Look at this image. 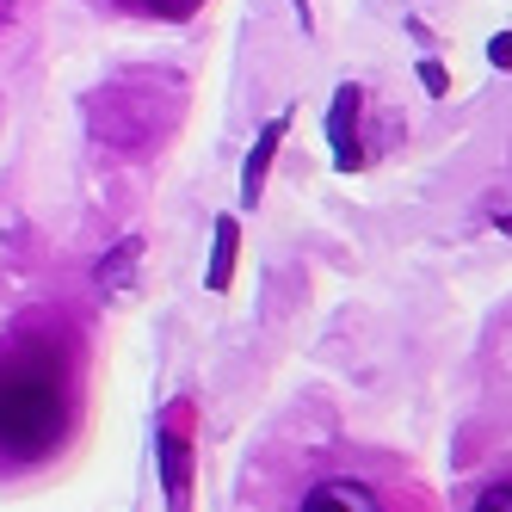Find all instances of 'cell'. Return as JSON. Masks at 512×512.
<instances>
[{
    "instance_id": "6da1fadb",
    "label": "cell",
    "mask_w": 512,
    "mask_h": 512,
    "mask_svg": "<svg viewBox=\"0 0 512 512\" xmlns=\"http://www.w3.org/2000/svg\"><path fill=\"white\" fill-rule=\"evenodd\" d=\"M75 432V358L56 334L0 346V469H38Z\"/></svg>"
},
{
    "instance_id": "7a4b0ae2",
    "label": "cell",
    "mask_w": 512,
    "mask_h": 512,
    "mask_svg": "<svg viewBox=\"0 0 512 512\" xmlns=\"http://www.w3.org/2000/svg\"><path fill=\"white\" fill-rule=\"evenodd\" d=\"M155 457H161L167 512H192V408H186V401L167 408V420L155 432Z\"/></svg>"
},
{
    "instance_id": "3957f363",
    "label": "cell",
    "mask_w": 512,
    "mask_h": 512,
    "mask_svg": "<svg viewBox=\"0 0 512 512\" xmlns=\"http://www.w3.org/2000/svg\"><path fill=\"white\" fill-rule=\"evenodd\" d=\"M297 512H383V500H377L371 482H358V475H327V482H315L303 494Z\"/></svg>"
},
{
    "instance_id": "277c9868",
    "label": "cell",
    "mask_w": 512,
    "mask_h": 512,
    "mask_svg": "<svg viewBox=\"0 0 512 512\" xmlns=\"http://www.w3.org/2000/svg\"><path fill=\"white\" fill-rule=\"evenodd\" d=\"M358 118H364V93L358 87H340L334 93V112H327V142H334V167L352 173L364 155H358Z\"/></svg>"
},
{
    "instance_id": "5b68a950",
    "label": "cell",
    "mask_w": 512,
    "mask_h": 512,
    "mask_svg": "<svg viewBox=\"0 0 512 512\" xmlns=\"http://www.w3.org/2000/svg\"><path fill=\"white\" fill-rule=\"evenodd\" d=\"M284 130H290V118H272V124L260 130V142H253V155H247V167H241V198H247V204L266 192V173H272V155H278Z\"/></svg>"
},
{
    "instance_id": "8992f818",
    "label": "cell",
    "mask_w": 512,
    "mask_h": 512,
    "mask_svg": "<svg viewBox=\"0 0 512 512\" xmlns=\"http://www.w3.org/2000/svg\"><path fill=\"white\" fill-rule=\"evenodd\" d=\"M235 247H241V223L216 216V247H210V272H204V290H216V297L235 284Z\"/></svg>"
},
{
    "instance_id": "52a82bcc",
    "label": "cell",
    "mask_w": 512,
    "mask_h": 512,
    "mask_svg": "<svg viewBox=\"0 0 512 512\" xmlns=\"http://www.w3.org/2000/svg\"><path fill=\"white\" fill-rule=\"evenodd\" d=\"M112 7H124L136 19H192L204 0H112Z\"/></svg>"
},
{
    "instance_id": "ba28073f",
    "label": "cell",
    "mask_w": 512,
    "mask_h": 512,
    "mask_svg": "<svg viewBox=\"0 0 512 512\" xmlns=\"http://www.w3.org/2000/svg\"><path fill=\"white\" fill-rule=\"evenodd\" d=\"M136 253H142V241H124V247H118V260H112V266H99V284H105V290H118V284L130 278V266H136Z\"/></svg>"
},
{
    "instance_id": "9c48e42d",
    "label": "cell",
    "mask_w": 512,
    "mask_h": 512,
    "mask_svg": "<svg viewBox=\"0 0 512 512\" xmlns=\"http://www.w3.org/2000/svg\"><path fill=\"white\" fill-rule=\"evenodd\" d=\"M475 512H512V482H494V488H482Z\"/></svg>"
},
{
    "instance_id": "30bf717a",
    "label": "cell",
    "mask_w": 512,
    "mask_h": 512,
    "mask_svg": "<svg viewBox=\"0 0 512 512\" xmlns=\"http://www.w3.org/2000/svg\"><path fill=\"white\" fill-rule=\"evenodd\" d=\"M488 56H494V68H512V31H500V38L488 44Z\"/></svg>"
},
{
    "instance_id": "8fae6325",
    "label": "cell",
    "mask_w": 512,
    "mask_h": 512,
    "mask_svg": "<svg viewBox=\"0 0 512 512\" xmlns=\"http://www.w3.org/2000/svg\"><path fill=\"white\" fill-rule=\"evenodd\" d=\"M420 81H426V93H445V68H438V62H420Z\"/></svg>"
},
{
    "instance_id": "7c38bea8",
    "label": "cell",
    "mask_w": 512,
    "mask_h": 512,
    "mask_svg": "<svg viewBox=\"0 0 512 512\" xmlns=\"http://www.w3.org/2000/svg\"><path fill=\"white\" fill-rule=\"evenodd\" d=\"M13 13H19V0H0V31L13 25Z\"/></svg>"
}]
</instances>
